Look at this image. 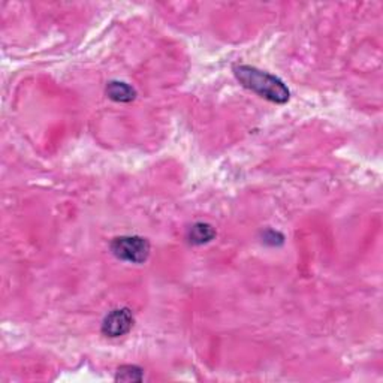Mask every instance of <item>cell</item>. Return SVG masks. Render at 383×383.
<instances>
[{
	"mask_svg": "<svg viewBox=\"0 0 383 383\" xmlns=\"http://www.w3.org/2000/svg\"><path fill=\"white\" fill-rule=\"evenodd\" d=\"M234 72L237 80L246 89L257 93L266 101H271L274 103H286L291 98L289 89L286 87L284 83L271 74L247 65L237 66Z\"/></svg>",
	"mask_w": 383,
	"mask_h": 383,
	"instance_id": "cell-1",
	"label": "cell"
},
{
	"mask_svg": "<svg viewBox=\"0 0 383 383\" xmlns=\"http://www.w3.org/2000/svg\"><path fill=\"white\" fill-rule=\"evenodd\" d=\"M111 252L120 261L144 264L150 256V243L146 238L137 235L117 237L112 239Z\"/></svg>",
	"mask_w": 383,
	"mask_h": 383,
	"instance_id": "cell-2",
	"label": "cell"
},
{
	"mask_svg": "<svg viewBox=\"0 0 383 383\" xmlns=\"http://www.w3.org/2000/svg\"><path fill=\"white\" fill-rule=\"evenodd\" d=\"M216 237V231L208 223H196L190 228L189 241L195 246L210 243Z\"/></svg>",
	"mask_w": 383,
	"mask_h": 383,
	"instance_id": "cell-5",
	"label": "cell"
},
{
	"mask_svg": "<svg viewBox=\"0 0 383 383\" xmlns=\"http://www.w3.org/2000/svg\"><path fill=\"white\" fill-rule=\"evenodd\" d=\"M108 98L116 101V102H130L135 99L137 92L133 90L129 84L120 83V81H112L108 84L107 87Z\"/></svg>",
	"mask_w": 383,
	"mask_h": 383,
	"instance_id": "cell-4",
	"label": "cell"
},
{
	"mask_svg": "<svg viewBox=\"0 0 383 383\" xmlns=\"http://www.w3.org/2000/svg\"><path fill=\"white\" fill-rule=\"evenodd\" d=\"M133 327V314L129 309L112 310L105 316L102 322V332L111 339L121 337L128 334Z\"/></svg>",
	"mask_w": 383,
	"mask_h": 383,
	"instance_id": "cell-3",
	"label": "cell"
},
{
	"mask_svg": "<svg viewBox=\"0 0 383 383\" xmlns=\"http://www.w3.org/2000/svg\"><path fill=\"white\" fill-rule=\"evenodd\" d=\"M142 377V370L137 366H123L116 375L117 382H141Z\"/></svg>",
	"mask_w": 383,
	"mask_h": 383,
	"instance_id": "cell-6",
	"label": "cell"
}]
</instances>
